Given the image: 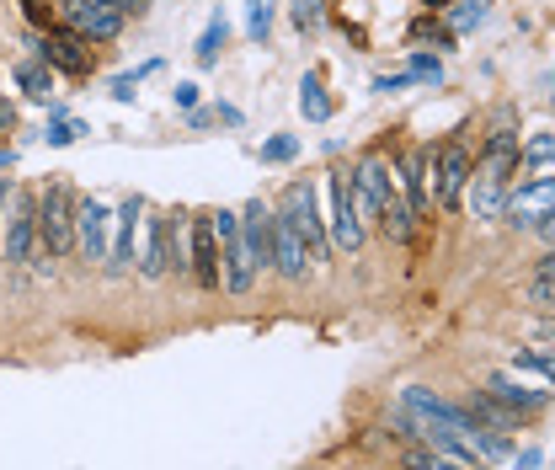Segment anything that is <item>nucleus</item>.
<instances>
[{
	"label": "nucleus",
	"mask_w": 555,
	"mask_h": 470,
	"mask_svg": "<svg viewBox=\"0 0 555 470\" xmlns=\"http://www.w3.org/2000/svg\"><path fill=\"white\" fill-rule=\"evenodd\" d=\"M38 246V198L22 187H0V257L27 262Z\"/></svg>",
	"instance_id": "obj_1"
},
{
	"label": "nucleus",
	"mask_w": 555,
	"mask_h": 470,
	"mask_svg": "<svg viewBox=\"0 0 555 470\" xmlns=\"http://www.w3.org/2000/svg\"><path fill=\"white\" fill-rule=\"evenodd\" d=\"M278 214L294 225V235L305 240L310 262H321L332 246H326V220H321V203H315V182H288L283 198H278Z\"/></svg>",
	"instance_id": "obj_2"
},
{
	"label": "nucleus",
	"mask_w": 555,
	"mask_h": 470,
	"mask_svg": "<svg viewBox=\"0 0 555 470\" xmlns=\"http://www.w3.org/2000/svg\"><path fill=\"white\" fill-rule=\"evenodd\" d=\"M38 246H43V257L75 251V198L64 182H49L38 193Z\"/></svg>",
	"instance_id": "obj_3"
},
{
	"label": "nucleus",
	"mask_w": 555,
	"mask_h": 470,
	"mask_svg": "<svg viewBox=\"0 0 555 470\" xmlns=\"http://www.w3.org/2000/svg\"><path fill=\"white\" fill-rule=\"evenodd\" d=\"M502 214H513V225L518 230H540L550 235V220H555V182L550 172H529L513 193H507V203H502Z\"/></svg>",
	"instance_id": "obj_4"
},
{
	"label": "nucleus",
	"mask_w": 555,
	"mask_h": 470,
	"mask_svg": "<svg viewBox=\"0 0 555 470\" xmlns=\"http://www.w3.org/2000/svg\"><path fill=\"white\" fill-rule=\"evenodd\" d=\"M470 172H475V166H470V150H465L459 139L428 150V198H438V209H459Z\"/></svg>",
	"instance_id": "obj_5"
},
{
	"label": "nucleus",
	"mask_w": 555,
	"mask_h": 470,
	"mask_svg": "<svg viewBox=\"0 0 555 470\" xmlns=\"http://www.w3.org/2000/svg\"><path fill=\"white\" fill-rule=\"evenodd\" d=\"M326 193H332L326 246H336V251H358V246H363V220H358V209H353V182H347V172H326Z\"/></svg>",
	"instance_id": "obj_6"
},
{
	"label": "nucleus",
	"mask_w": 555,
	"mask_h": 470,
	"mask_svg": "<svg viewBox=\"0 0 555 470\" xmlns=\"http://www.w3.org/2000/svg\"><path fill=\"white\" fill-rule=\"evenodd\" d=\"M64 27L86 43H108L123 27V11L112 0H64Z\"/></svg>",
	"instance_id": "obj_7"
},
{
	"label": "nucleus",
	"mask_w": 555,
	"mask_h": 470,
	"mask_svg": "<svg viewBox=\"0 0 555 470\" xmlns=\"http://www.w3.org/2000/svg\"><path fill=\"white\" fill-rule=\"evenodd\" d=\"M353 182V209H358V220H380V203H385V193L395 187V176L380 155H363L358 161V172L347 176Z\"/></svg>",
	"instance_id": "obj_8"
},
{
	"label": "nucleus",
	"mask_w": 555,
	"mask_h": 470,
	"mask_svg": "<svg viewBox=\"0 0 555 470\" xmlns=\"http://www.w3.org/2000/svg\"><path fill=\"white\" fill-rule=\"evenodd\" d=\"M75 246L86 251V262H108V246H112V214L102 198H86L75 203Z\"/></svg>",
	"instance_id": "obj_9"
},
{
	"label": "nucleus",
	"mask_w": 555,
	"mask_h": 470,
	"mask_svg": "<svg viewBox=\"0 0 555 470\" xmlns=\"http://www.w3.org/2000/svg\"><path fill=\"white\" fill-rule=\"evenodd\" d=\"M235 235H240V246L251 251V262L262 268V262H273V209L262 203V198H251L240 214H235Z\"/></svg>",
	"instance_id": "obj_10"
},
{
	"label": "nucleus",
	"mask_w": 555,
	"mask_h": 470,
	"mask_svg": "<svg viewBox=\"0 0 555 470\" xmlns=\"http://www.w3.org/2000/svg\"><path fill=\"white\" fill-rule=\"evenodd\" d=\"M38 59H43L49 70H64V75H91L86 38H75V33H43V38H38Z\"/></svg>",
	"instance_id": "obj_11"
},
{
	"label": "nucleus",
	"mask_w": 555,
	"mask_h": 470,
	"mask_svg": "<svg viewBox=\"0 0 555 470\" xmlns=\"http://www.w3.org/2000/svg\"><path fill=\"white\" fill-rule=\"evenodd\" d=\"M187 273L203 284V289H220V240L209 230V214L193 220V246H187Z\"/></svg>",
	"instance_id": "obj_12"
},
{
	"label": "nucleus",
	"mask_w": 555,
	"mask_h": 470,
	"mask_svg": "<svg viewBox=\"0 0 555 470\" xmlns=\"http://www.w3.org/2000/svg\"><path fill=\"white\" fill-rule=\"evenodd\" d=\"M273 262L283 278H305V268H310V251H305V240L294 235V225L273 214Z\"/></svg>",
	"instance_id": "obj_13"
},
{
	"label": "nucleus",
	"mask_w": 555,
	"mask_h": 470,
	"mask_svg": "<svg viewBox=\"0 0 555 470\" xmlns=\"http://www.w3.org/2000/svg\"><path fill=\"white\" fill-rule=\"evenodd\" d=\"M486 401L523 417V411H545L550 407V390H523V385H513L507 374H492V380H486Z\"/></svg>",
	"instance_id": "obj_14"
},
{
	"label": "nucleus",
	"mask_w": 555,
	"mask_h": 470,
	"mask_svg": "<svg viewBox=\"0 0 555 470\" xmlns=\"http://www.w3.org/2000/svg\"><path fill=\"white\" fill-rule=\"evenodd\" d=\"M139 214H145V198H128V203L118 209V240L108 246V268L112 273L134 268V230H139Z\"/></svg>",
	"instance_id": "obj_15"
},
{
	"label": "nucleus",
	"mask_w": 555,
	"mask_h": 470,
	"mask_svg": "<svg viewBox=\"0 0 555 470\" xmlns=\"http://www.w3.org/2000/svg\"><path fill=\"white\" fill-rule=\"evenodd\" d=\"M518 161H523V155H518V134H513V128H497V134L486 139L481 172H486V176H497V182H507V176L518 172Z\"/></svg>",
	"instance_id": "obj_16"
},
{
	"label": "nucleus",
	"mask_w": 555,
	"mask_h": 470,
	"mask_svg": "<svg viewBox=\"0 0 555 470\" xmlns=\"http://www.w3.org/2000/svg\"><path fill=\"white\" fill-rule=\"evenodd\" d=\"M145 220V214H139ZM139 273L145 278H166V214H150L145 220V251H139Z\"/></svg>",
	"instance_id": "obj_17"
},
{
	"label": "nucleus",
	"mask_w": 555,
	"mask_h": 470,
	"mask_svg": "<svg viewBox=\"0 0 555 470\" xmlns=\"http://www.w3.org/2000/svg\"><path fill=\"white\" fill-rule=\"evenodd\" d=\"M400 172H406V209H411V220H422L428 214V150H406V161H400Z\"/></svg>",
	"instance_id": "obj_18"
},
{
	"label": "nucleus",
	"mask_w": 555,
	"mask_h": 470,
	"mask_svg": "<svg viewBox=\"0 0 555 470\" xmlns=\"http://www.w3.org/2000/svg\"><path fill=\"white\" fill-rule=\"evenodd\" d=\"M465 187H470V182H465ZM502 203H507V182H497V176L481 172L475 176V187H470V209H475V220H502Z\"/></svg>",
	"instance_id": "obj_19"
},
{
	"label": "nucleus",
	"mask_w": 555,
	"mask_h": 470,
	"mask_svg": "<svg viewBox=\"0 0 555 470\" xmlns=\"http://www.w3.org/2000/svg\"><path fill=\"white\" fill-rule=\"evenodd\" d=\"M16 86L33 97V102H49L54 97V70L43 59H16Z\"/></svg>",
	"instance_id": "obj_20"
},
{
	"label": "nucleus",
	"mask_w": 555,
	"mask_h": 470,
	"mask_svg": "<svg viewBox=\"0 0 555 470\" xmlns=\"http://www.w3.org/2000/svg\"><path fill=\"white\" fill-rule=\"evenodd\" d=\"M299 113L310 118V123H326V118H332V97H326V86H321L315 70L299 80Z\"/></svg>",
	"instance_id": "obj_21"
},
{
	"label": "nucleus",
	"mask_w": 555,
	"mask_h": 470,
	"mask_svg": "<svg viewBox=\"0 0 555 470\" xmlns=\"http://www.w3.org/2000/svg\"><path fill=\"white\" fill-rule=\"evenodd\" d=\"M486 5H492V0H459V5L448 11V33H454V38H459V33H475V27L486 22Z\"/></svg>",
	"instance_id": "obj_22"
},
{
	"label": "nucleus",
	"mask_w": 555,
	"mask_h": 470,
	"mask_svg": "<svg viewBox=\"0 0 555 470\" xmlns=\"http://www.w3.org/2000/svg\"><path fill=\"white\" fill-rule=\"evenodd\" d=\"M224 38H230V22H224L220 11H214V22H209V27H203V38H198V64H203V70H209V64L220 59Z\"/></svg>",
	"instance_id": "obj_23"
},
{
	"label": "nucleus",
	"mask_w": 555,
	"mask_h": 470,
	"mask_svg": "<svg viewBox=\"0 0 555 470\" xmlns=\"http://www.w3.org/2000/svg\"><path fill=\"white\" fill-rule=\"evenodd\" d=\"M246 33H251V43H268V33H273V0H251Z\"/></svg>",
	"instance_id": "obj_24"
},
{
	"label": "nucleus",
	"mask_w": 555,
	"mask_h": 470,
	"mask_svg": "<svg viewBox=\"0 0 555 470\" xmlns=\"http://www.w3.org/2000/svg\"><path fill=\"white\" fill-rule=\"evenodd\" d=\"M529 305L534 310H550V257H540V268H534V284H529Z\"/></svg>",
	"instance_id": "obj_25"
},
{
	"label": "nucleus",
	"mask_w": 555,
	"mask_h": 470,
	"mask_svg": "<svg viewBox=\"0 0 555 470\" xmlns=\"http://www.w3.org/2000/svg\"><path fill=\"white\" fill-rule=\"evenodd\" d=\"M294 155H299V139H294V134H273V139L262 145V161H268V166H283V161H294Z\"/></svg>",
	"instance_id": "obj_26"
},
{
	"label": "nucleus",
	"mask_w": 555,
	"mask_h": 470,
	"mask_svg": "<svg viewBox=\"0 0 555 470\" xmlns=\"http://www.w3.org/2000/svg\"><path fill=\"white\" fill-rule=\"evenodd\" d=\"M80 134H91V128H86V123H75V118H59V113H54V123L43 128V139H49V145H75Z\"/></svg>",
	"instance_id": "obj_27"
},
{
	"label": "nucleus",
	"mask_w": 555,
	"mask_h": 470,
	"mask_svg": "<svg viewBox=\"0 0 555 470\" xmlns=\"http://www.w3.org/2000/svg\"><path fill=\"white\" fill-rule=\"evenodd\" d=\"M513 369H529V374L550 380V374H555V358L545 348H529V352H518V358H513Z\"/></svg>",
	"instance_id": "obj_28"
},
{
	"label": "nucleus",
	"mask_w": 555,
	"mask_h": 470,
	"mask_svg": "<svg viewBox=\"0 0 555 470\" xmlns=\"http://www.w3.org/2000/svg\"><path fill=\"white\" fill-rule=\"evenodd\" d=\"M550 150H555V145H550V134H534V139H529V145H523L518 155H529V166L545 176V172H550Z\"/></svg>",
	"instance_id": "obj_29"
},
{
	"label": "nucleus",
	"mask_w": 555,
	"mask_h": 470,
	"mask_svg": "<svg viewBox=\"0 0 555 470\" xmlns=\"http://www.w3.org/2000/svg\"><path fill=\"white\" fill-rule=\"evenodd\" d=\"M150 70H155V59H150V64H139L134 75H118V80H112V102H134V86H139Z\"/></svg>",
	"instance_id": "obj_30"
},
{
	"label": "nucleus",
	"mask_w": 555,
	"mask_h": 470,
	"mask_svg": "<svg viewBox=\"0 0 555 470\" xmlns=\"http://www.w3.org/2000/svg\"><path fill=\"white\" fill-rule=\"evenodd\" d=\"M411 80H428V86H438L444 80V64L433 54H411Z\"/></svg>",
	"instance_id": "obj_31"
},
{
	"label": "nucleus",
	"mask_w": 555,
	"mask_h": 470,
	"mask_svg": "<svg viewBox=\"0 0 555 470\" xmlns=\"http://www.w3.org/2000/svg\"><path fill=\"white\" fill-rule=\"evenodd\" d=\"M294 22L299 27H315L321 22V0H294Z\"/></svg>",
	"instance_id": "obj_32"
},
{
	"label": "nucleus",
	"mask_w": 555,
	"mask_h": 470,
	"mask_svg": "<svg viewBox=\"0 0 555 470\" xmlns=\"http://www.w3.org/2000/svg\"><path fill=\"white\" fill-rule=\"evenodd\" d=\"M171 97H176V108H182V113H187V108H198V86H193V80H182Z\"/></svg>",
	"instance_id": "obj_33"
},
{
	"label": "nucleus",
	"mask_w": 555,
	"mask_h": 470,
	"mask_svg": "<svg viewBox=\"0 0 555 470\" xmlns=\"http://www.w3.org/2000/svg\"><path fill=\"white\" fill-rule=\"evenodd\" d=\"M406 86H411V70H406V75H380V80H374V91H406Z\"/></svg>",
	"instance_id": "obj_34"
},
{
	"label": "nucleus",
	"mask_w": 555,
	"mask_h": 470,
	"mask_svg": "<svg viewBox=\"0 0 555 470\" xmlns=\"http://www.w3.org/2000/svg\"><path fill=\"white\" fill-rule=\"evenodd\" d=\"M27 16H33V22H49V16H54V11H49V5H43V0H27Z\"/></svg>",
	"instance_id": "obj_35"
},
{
	"label": "nucleus",
	"mask_w": 555,
	"mask_h": 470,
	"mask_svg": "<svg viewBox=\"0 0 555 470\" xmlns=\"http://www.w3.org/2000/svg\"><path fill=\"white\" fill-rule=\"evenodd\" d=\"M112 5H118V11H134V16H145V11H150V0H112Z\"/></svg>",
	"instance_id": "obj_36"
},
{
	"label": "nucleus",
	"mask_w": 555,
	"mask_h": 470,
	"mask_svg": "<svg viewBox=\"0 0 555 470\" xmlns=\"http://www.w3.org/2000/svg\"><path fill=\"white\" fill-rule=\"evenodd\" d=\"M214 118H220V123H240V108H230V102H220V108H214Z\"/></svg>",
	"instance_id": "obj_37"
},
{
	"label": "nucleus",
	"mask_w": 555,
	"mask_h": 470,
	"mask_svg": "<svg viewBox=\"0 0 555 470\" xmlns=\"http://www.w3.org/2000/svg\"><path fill=\"white\" fill-rule=\"evenodd\" d=\"M11 123H16V113H11V102H5V97H0V134H5V128H11Z\"/></svg>",
	"instance_id": "obj_38"
},
{
	"label": "nucleus",
	"mask_w": 555,
	"mask_h": 470,
	"mask_svg": "<svg viewBox=\"0 0 555 470\" xmlns=\"http://www.w3.org/2000/svg\"><path fill=\"white\" fill-rule=\"evenodd\" d=\"M0 166H11V150H0Z\"/></svg>",
	"instance_id": "obj_39"
}]
</instances>
